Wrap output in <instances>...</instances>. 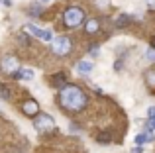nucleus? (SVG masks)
<instances>
[{
  "mask_svg": "<svg viewBox=\"0 0 155 153\" xmlns=\"http://www.w3.org/2000/svg\"><path fill=\"white\" fill-rule=\"evenodd\" d=\"M87 102H88V96L84 94L83 88L75 86V84H67V86L61 90V94H59L61 108H65V110H69V112L83 110V108L87 106Z\"/></svg>",
  "mask_w": 155,
  "mask_h": 153,
  "instance_id": "1",
  "label": "nucleus"
},
{
  "mask_svg": "<svg viewBox=\"0 0 155 153\" xmlns=\"http://www.w3.org/2000/svg\"><path fill=\"white\" fill-rule=\"evenodd\" d=\"M84 22H87V16H84V10L81 6H69L63 12V24L67 28H79Z\"/></svg>",
  "mask_w": 155,
  "mask_h": 153,
  "instance_id": "2",
  "label": "nucleus"
},
{
  "mask_svg": "<svg viewBox=\"0 0 155 153\" xmlns=\"http://www.w3.org/2000/svg\"><path fill=\"white\" fill-rule=\"evenodd\" d=\"M51 51L55 55H69L71 53V39L67 35H57L51 43Z\"/></svg>",
  "mask_w": 155,
  "mask_h": 153,
  "instance_id": "3",
  "label": "nucleus"
},
{
  "mask_svg": "<svg viewBox=\"0 0 155 153\" xmlns=\"http://www.w3.org/2000/svg\"><path fill=\"white\" fill-rule=\"evenodd\" d=\"M34 128L38 132H51V130H55V120H53L49 114H41V112H39L34 118Z\"/></svg>",
  "mask_w": 155,
  "mask_h": 153,
  "instance_id": "4",
  "label": "nucleus"
},
{
  "mask_svg": "<svg viewBox=\"0 0 155 153\" xmlns=\"http://www.w3.org/2000/svg\"><path fill=\"white\" fill-rule=\"evenodd\" d=\"M26 31H30L31 35L39 37L41 41H53V39H55V37H53V34H51L49 30H39L38 26H31V24H28V26H26Z\"/></svg>",
  "mask_w": 155,
  "mask_h": 153,
  "instance_id": "5",
  "label": "nucleus"
},
{
  "mask_svg": "<svg viewBox=\"0 0 155 153\" xmlns=\"http://www.w3.org/2000/svg\"><path fill=\"white\" fill-rule=\"evenodd\" d=\"M22 112H24L26 116H30V118H31V116L35 118V116L39 114V104L35 102V100L30 98V100H26V102L22 104Z\"/></svg>",
  "mask_w": 155,
  "mask_h": 153,
  "instance_id": "6",
  "label": "nucleus"
},
{
  "mask_svg": "<svg viewBox=\"0 0 155 153\" xmlns=\"http://www.w3.org/2000/svg\"><path fill=\"white\" fill-rule=\"evenodd\" d=\"M2 69L6 71V73H12V75H14L16 71L20 69V67H18V59H16L14 55H6V57L2 59Z\"/></svg>",
  "mask_w": 155,
  "mask_h": 153,
  "instance_id": "7",
  "label": "nucleus"
},
{
  "mask_svg": "<svg viewBox=\"0 0 155 153\" xmlns=\"http://www.w3.org/2000/svg\"><path fill=\"white\" fill-rule=\"evenodd\" d=\"M98 30H100V22L96 18H91V20H87V22H84V31H87L88 35L96 34Z\"/></svg>",
  "mask_w": 155,
  "mask_h": 153,
  "instance_id": "8",
  "label": "nucleus"
},
{
  "mask_svg": "<svg viewBox=\"0 0 155 153\" xmlns=\"http://www.w3.org/2000/svg\"><path fill=\"white\" fill-rule=\"evenodd\" d=\"M92 69H94V65H92L91 61H79L77 63V71H79V73H83V75H88V73H92Z\"/></svg>",
  "mask_w": 155,
  "mask_h": 153,
  "instance_id": "9",
  "label": "nucleus"
},
{
  "mask_svg": "<svg viewBox=\"0 0 155 153\" xmlns=\"http://www.w3.org/2000/svg\"><path fill=\"white\" fill-rule=\"evenodd\" d=\"M65 79H67V76H65V73H57V75H53V76H51V84L63 90V88L67 86V84H65Z\"/></svg>",
  "mask_w": 155,
  "mask_h": 153,
  "instance_id": "10",
  "label": "nucleus"
},
{
  "mask_svg": "<svg viewBox=\"0 0 155 153\" xmlns=\"http://www.w3.org/2000/svg\"><path fill=\"white\" fill-rule=\"evenodd\" d=\"M147 142H153L151 132H141V134L136 135V145H143V143H147Z\"/></svg>",
  "mask_w": 155,
  "mask_h": 153,
  "instance_id": "11",
  "label": "nucleus"
},
{
  "mask_svg": "<svg viewBox=\"0 0 155 153\" xmlns=\"http://www.w3.org/2000/svg\"><path fill=\"white\" fill-rule=\"evenodd\" d=\"M130 22H132V16H128V14H120V16H118V22H116V28H126Z\"/></svg>",
  "mask_w": 155,
  "mask_h": 153,
  "instance_id": "12",
  "label": "nucleus"
},
{
  "mask_svg": "<svg viewBox=\"0 0 155 153\" xmlns=\"http://www.w3.org/2000/svg\"><path fill=\"white\" fill-rule=\"evenodd\" d=\"M145 83H147L149 86H153V88H155V69L145 71Z\"/></svg>",
  "mask_w": 155,
  "mask_h": 153,
  "instance_id": "13",
  "label": "nucleus"
},
{
  "mask_svg": "<svg viewBox=\"0 0 155 153\" xmlns=\"http://www.w3.org/2000/svg\"><path fill=\"white\" fill-rule=\"evenodd\" d=\"M96 142L98 143H110L112 142V135H110L108 132H100V134L96 135Z\"/></svg>",
  "mask_w": 155,
  "mask_h": 153,
  "instance_id": "14",
  "label": "nucleus"
},
{
  "mask_svg": "<svg viewBox=\"0 0 155 153\" xmlns=\"http://www.w3.org/2000/svg\"><path fill=\"white\" fill-rule=\"evenodd\" d=\"M0 98H4V100L12 98V90L8 86H4V84H0Z\"/></svg>",
  "mask_w": 155,
  "mask_h": 153,
  "instance_id": "15",
  "label": "nucleus"
},
{
  "mask_svg": "<svg viewBox=\"0 0 155 153\" xmlns=\"http://www.w3.org/2000/svg\"><path fill=\"white\" fill-rule=\"evenodd\" d=\"M41 12H43V8L39 6V4H35V6H31V8H30V14H31V16H39Z\"/></svg>",
  "mask_w": 155,
  "mask_h": 153,
  "instance_id": "16",
  "label": "nucleus"
},
{
  "mask_svg": "<svg viewBox=\"0 0 155 153\" xmlns=\"http://www.w3.org/2000/svg\"><path fill=\"white\" fill-rule=\"evenodd\" d=\"M145 59H147V61H155V47H149V49L145 51Z\"/></svg>",
  "mask_w": 155,
  "mask_h": 153,
  "instance_id": "17",
  "label": "nucleus"
},
{
  "mask_svg": "<svg viewBox=\"0 0 155 153\" xmlns=\"http://www.w3.org/2000/svg\"><path fill=\"white\" fill-rule=\"evenodd\" d=\"M88 53H91V55H94V57H98V53H100L98 45H91V47H88Z\"/></svg>",
  "mask_w": 155,
  "mask_h": 153,
  "instance_id": "18",
  "label": "nucleus"
},
{
  "mask_svg": "<svg viewBox=\"0 0 155 153\" xmlns=\"http://www.w3.org/2000/svg\"><path fill=\"white\" fill-rule=\"evenodd\" d=\"M145 132H155V118H149V122H147V130Z\"/></svg>",
  "mask_w": 155,
  "mask_h": 153,
  "instance_id": "19",
  "label": "nucleus"
},
{
  "mask_svg": "<svg viewBox=\"0 0 155 153\" xmlns=\"http://www.w3.org/2000/svg\"><path fill=\"white\" fill-rule=\"evenodd\" d=\"M96 4H98V8H106L110 4V0H96Z\"/></svg>",
  "mask_w": 155,
  "mask_h": 153,
  "instance_id": "20",
  "label": "nucleus"
},
{
  "mask_svg": "<svg viewBox=\"0 0 155 153\" xmlns=\"http://www.w3.org/2000/svg\"><path fill=\"white\" fill-rule=\"evenodd\" d=\"M130 153H143V145H136V147H132V151Z\"/></svg>",
  "mask_w": 155,
  "mask_h": 153,
  "instance_id": "21",
  "label": "nucleus"
},
{
  "mask_svg": "<svg viewBox=\"0 0 155 153\" xmlns=\"http://www.w3.org/2000/svg\"><path fill=\"white\" fill-rule=\"evenodd\" d=\"M147 116H149V118H155V106H149L147 108Z\"/></svg>",
  "mask_w": 155,
  "mask_h": 153,
  "instance_id": "22",
  "label": "nucleus"
},
{
  "mask_svg": "<svg viewBox=\"0 0 155 153\" xmlns=\"http://www.w3.org/2000/svg\"><path fill=\"white\" fill-rule=\"evenodd\" d=\"M41 2H47V0H41Z\"/></svg>",
  "mask_w": 155,
  "mask_h": 153,
  "instance_id": "23",
  "label": "nucleus"
},
{
  "mask_svg": "<svg viewBox=\"0 0 155 153\" xmlns=\"http://www.w3.org/2000/svg\"><path fill=\"white\" fill-rule=\"evenodd\" d=\"M153 47H155V45H153Z\"/></svg>",
  "mask_w": 155,
  "mask_h": 153,
  "instance_id": "24",
  "label": "nucleus"
}]
</instances>
